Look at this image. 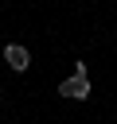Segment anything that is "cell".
<instances>
[{"instance_id":"1","label":"cell","mask_w":117,"mask_h":124,"mask_svg":"<svg viewBox=\"0 0 117 124\" xmlns=\"http://www.w3.org/2000/svg\"><path fill=\"white\" fill-rule=\"evenodd\" d=\"M58 93H62L66 101H86V97H90V78H78V74H70L66 81H58Z\"/></svg>"},{"instance_id":"2","label":"cell","mask_w":117,"mask_h":124,"mask_svg":"<svg viewBox=\"0 0 117 124\" xmlns=\"http://www.w3.org/2000/svg\"><path fill=\"white\" fill-rule=\"evenodd\" d=\"M4 62H8L16 74H23V70L31 66V50H27V46H20V43H8V46H4Z\"/></svg>"},{"instance_id":"3","label":"cell","mask_w":117,"mask_h":124,"mask_svg":"<svg viewBox=\"0 0 117 124\" xmlns=\"http://www.w3.org/2000/svg\"><path fill=\"white\" fill-rule=\"evenodd\" d=\"M0 97H4V89H0Z\"/></svg>"}]
</instances>
